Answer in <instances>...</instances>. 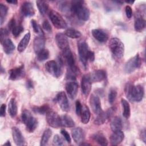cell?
I'll use <instances>...</instances> for the list:
<instances>
[{
	"label": "cell",
	"instance_id": "22",
	"mask_svg": "<svg viewBox=\"0 0 146 146\" xmlns=\"http://www.w3.org/2000/svg\"><path fill=\"white\" fill-rule=\"evenodd\" d=\"M92 34L94 38L100 43H104L108 39L107 33L102 29H94L92 30Z\"/></svg>",
	"mask_w": 146,
	"mask_h": 146
},
{
	"label": "cell",
	"instance_id": "47",
	"mask_svg": "<svg viewBox=\"0 0 146 146\" xmlns=\"http://www.w3.org/2000/svg\"><path fill=\"white\" fill-rule=\"evenodd\" d=\"M60 133L63 135V136L64 137V139H66L67 142L70 143L71 139V137H70L69 133L67 132V131H66L65 129H62L60 131Z\"/></svg>",
	"mask_w": 146,
	"mask_h": 146
},
{
	"label": "cell",
	"instance_id": "25",
	"mask_svg": "<svg viewBox=\"0 0 146 146\" xmlns=\"http://www.w3.org/2000/svg\"><path fill=\"white\" fill-rule=\"evenodd\" d=\"M45 46V39L42 36H36L34 39L33 48L35 53L38 54L39 51L44 49Z\"/></svg>",
	"mask_w": 146,
	"mask_h": 146
},
{
	"label": "cell",
	"instance_id": "20",
	"mask_svg": "<svg viewBox=\"0 0 146 146\" xmlns=\"http://www.w3.org/2000/svg\"><path fill=\"white\" fill-rule=\"evenodd\" d=\"M12 135L14 143L17 145H23L25 144V140L19 129L16 127H12Z\"/></svg>",
	"mask_w": 146,
	"mask_h": 146
},
{
	"label": "cell",
	"instance_id": "54",
	"mask_svg": "<svg viewBox=\"0 0 146 146\" xmlns=\"http://www.w3.org/2000/svg\"><path fill=\"white\" fill-rule=\"evenodd\" d=\"M6 2L9 3H12L13 5H15L18 3V1L16 0H13V1H6Z\"/></svg>",
	"mask_w": 146,
	"mask_h": 146
},
{
	"label": "cell",
	"instance_id": "12",
	"mask_svg": "<svg viewBox=\"0 0 146 146\" xmlns=\"http://www.w3.org/2000/svg\"><path fill=\"white\" fill-rule=\"evenodd\" d=\"M55 100L62 111L68 112L70 110L69 102L66 94L64 91H60L58 92L56 96Z\"/></svg>",
	"mask_w": 146,
	"mask_h": 146
},
{
	"label": "cell",
	"instance_id": "52",
	"mask_svg": "<svg viewBox=\"0 0 146 146\" xmlns=\"http://www.w3.org/2000/svg\"><path fill=\"white\" fill-rule=\"evenodd\" d=\"M140 136H141V139L143 140V141L145 143L146 142L145 141H146V135H145V130L144 129L141 131V132L140 133Z\"/></svg>",
	"mask_w": 146,
	"mask_h": 146
},
{
	"label": "cell",
	"instance_id": "1",
	"mask_svg": "<svg viewBox=\"0 0 146 146\" xmlns=\"http://www.w3.org/2000/svg\"><path fill=\"white\" fill-rule=\"evenodd\" d=\"M124 91L126 97L131 102L141 101L144 95V90L141 85L134 86L129 82L126 84Z\"/></svg>",
	"mask_w": 146,
	"mask_h": 146
},
{
	"label": "cell",
	"instance_id": "8",
	"mask_svg": "<svg viewBox=\"0 0 146 146\" xmlns=\"http://www.w3.org/2000/svg\"><path fill=\"white\" fill-rule=\"evenodd\" d=\"M61 64L62 60L60 64L58 63L56 61L53 60H49L45 64V69L50 74L56 78H58L59 76H60L62 72L60 66Z\"/></svg>",
	"mask_w": 146,
	"mask_h": 146
},
{
	"label": "cell",
	"instance_id": "51",
	"mask_svg": "<svg viewBox=\"0 0 146 146\" xmlns=\"http://www.w3.org/2000/svg\"><path fill=\"white\" fill-rule=\"evenodd\" d=\"M95 59V54L94 52L92 51H89L88 54V60H90V62H94Z\"/></svg>",
	"mask_w": 146,
	"mask_h": 146
},
{
	"label": "cell",
	"instance_id": "46",
	"mask_svg": "<svg viewBox=\"0 0 146 146\" xmlns=\"http://www.w3.org/2000/svg\"><path fill=\"white\" fill-rule=\"evenodd\" d=\"M42 27L47 31H51V30H52V27H51V25L50 24L49 22L47 20H45L43 22V23H42Z\"/></svg>",
	"mask_w": 146,
	"mask_h": 146
},
{
	"label": "cell",
	"instance_id": "30",
	"mask_svg": "<svg viewBox=\"0 0 146 146\" xmlns=\"http://www.w3.org/2000/svg\"><path fill=\"white\" fill-rule=\"evenodd\" d=\"M61 125L63 127L72 128L75 127V122L73 119L68 115H63L60 116Z\"/></svg>",
	"mask_w": 146,
	"mask_h": 146
},
{
	"label": "cell",
	"instance_id": "36",
	"mask_svg": "<svg viewBox=\"0 0 146 146\" xmlns=\"http://www.w3.org/2000/svg\"><path fill=\"white\" fill-rule=\"evenodd\" d=\"M50 110V108L48 104H43L41 106H35L33 107V111L36 113L44 115Z\"/></svg>",
	"mask_w": 146,
	"mask_h": 146
},
{
	"label": "cell",
	"instance_id": "35",
	"mask_svg": "<svg viewBox=\"0 0 146 146\" xmlns=\"http://www.w3.org/2000/svg\"><path fill=\"white\" fill-rule=\"evenodd\" d=\"M36 3L40 13L42 15L46 14L48 10V3L46 2L43 1H37Z\"/></svg>",
	"mask_w": 146,
	"mask_h": 146
},
{
	"label": "cell",
	"instance_id": "9",
	"mask_svg": "<svg viewBox=\"0 0 146 146\" xmlns=\"http://www.w3.org/2000/svg\"><path fill=\"white\" fill-rule=\"evenodd\" d=\"M46 120L48 124L52 128H58L62 126L60 116L52 110H50L46 113Z\"/></svg>",
	"mask_w": 146,
	"mask_h": 146
},
{
	"label": "cell",
	"instance_id": "29",
	"mask_svg": "<svg viewBox=\"0 0 146 146\" xmlns=\"http://www.w3.org/2000/svg\"><path fill=\"white\" fill-rule=\"evenodd\" d=\"M2 44L4 52L7 54H11L15 48L14 44L9 38H6Z\"/></svg>",
	"mask_w": 146,
	"mask_h": 146
},
{
	"label": "cell",
	"instance_id": "34",
	"mask_svg": "<svg viewBox=\"0 0 146 146\" xmlns=\"http://www.w3.org/2000/svg\"><path fill=\"white\" fill-rule=\"evenodd\" d=\"M64 34L66 36L72 38V39H76L78 38L81 36L82 34L81 33L74 29H68L65 31Z\"/></svg>",
	"mask_w": 146,
	"mask_h": 146
},
{
	"label": "cell",
	"instance_id": "48",
	"mask_svg": "<svg viewBox=\"0 0 146 146\" xmlns=\"http://www.w3.org/2000/svg\"><path fill=\"white\" fill-rule=\"evenodd\" d=\"M125 12L126 16L128 18H131L132 16V10L131 6L129 5H127L125 7Z\"/></svg>",
	"mask_w": 146,
	"mask_h": 146
},
{
	"label": "cell",
	"instance_id": "55",
	"mask_svg": "<svg viewBox=\"0 0 146 146\" xmlns=\"http://www.w3.org/2000/svg\"><path fill=\"white\" fill-rule=\"evenodd\" d=\"M11 145V144L10 141H7L6 143H5L3 144V145H7V146H10Z\"/></svg>",
	"mask_w": 146,
	"mask_h": 146
},
{
	"label": "cell",
	"instance_id": "6",
	"mask_svg": "<svg viewBox=\"0 0 146 146\" xmlns=\"http://www.w3.org/2000/svg\"><path fill=\"white\" fill-rule=\"evenodd\" d=\"M48 16L52 23L56 29H63L67 27L66 22L57 11L53 10H51L49 12Z\"/></svg>",
	"mask_w": 146,
	"mask_h": 146
},
{
	"label": "cell",
	"instance_id": "32",
	"mask_svg": "<svg viewBox=\"0 0 146 146\" xmlns=\"http://www.w3.org/2000/svg\"><path fill=\"white\" fill-rule=\"evenodd\" d=\"M18 108L17 102L15 99L12 98L10 99L8 106V112L11 117H15L17 114Z\"/></svg>",
	"mask_w": 146,
	"mask_h": 146
},
{
	"label": "cell",
	"instance_id": "28",
	"mask_svg": "<svg viewBox=\"0 0 146 146\" xmlns=\"http://www.w3.org/2000/svg\"><path fill=\"white\" fill-rule=\"evenodd\" d=\"M92 138L94 141L100 145L105 146L108 145V141L105 136L102 132H99L94 134L92 136Z\"/></svg>",
	"mask_w": 146,
	"mask_h": 146
},
{
	"label": "cell",
	"instance_id": "7",
	"mask_svg": "<svg viewBox=\"0 0 146 146\" xmlns=\"http://www.w3.org/2000/svg\"><path fill=\"white\" fill-rule=\"evenodd\" d=\"M145 8L136 11L135 17L134 27L136 31L141 32L145 27V20L144 18Z\"/></svg>",
	"mask_w": 146,
	"mask_h": 146
},
{
	"label": "cell",
	"instance_id": "17",
	"mask_svg": "<svg viewBox=\"0 0 146 146\" xmlns=\"http://www.w3.org/2000/svg\"><path fill=\"white\" fill-rule=\"evenodd\" d=\"M91 82H99L104 80L107 77L105 71L103 70H96L88 74Z\"/></svg>",
	"mask_w": 146,
	"mask_h": 146
},
{
	"label": "cell",
	"instance_id": "49",
	"mask_svg": "<svg viewBox=\"0 0 146 146\" xmlns=\"http://www.w3.org/2000/svg\"><path fill=\"white\" fill-rule=\"evenodd\" d=\"M8 29L9 31H11L13 30V29L16 26L15 24V20L14 18H13L8 23Z\"/></svg>",
	"mask_w": 146,
	"mask_h": 146
},
{
	"label": "cell",
	"instance_id": "2",
	"mask_svg": "<svg viewBox=\"0 0 146 146\" xmlns=\"http://www.w3.org/2000/svg\"><path fill=\"white\" fill-rule=\"evenodd\" d=\"M83 1H73L71 2L70 10L79 19L86 21L90 18V10L84 5Z\"/></svg>",
	"mask_w": 146,
	"mask_h": 146
},
{
	"label": "cell",
	"instance_id": "11",
	"mask_svg": "<svg viewBox=\"0 0 146 146\" xmlns=\"http://www.w3.org/2000/svg\"><path fill=\"white\" fill-rule=\"evenodd\" d=\"M116 108L114 107H112L108 108L105 112H102L99 114L98 115L97 117L95 119L94 121V124L96 125H100L103 124L105 121L111 117V116L115 112Z\"/></svg>",
	"mask_w": 146,
	"mask_h": 146
},
{
	"label": "cell",
	"instance_id": "26",
	"mask_svg": "<svg viewBox=\"0 0 146 146\" xmlns=\"http://www.w3.org/2000/svg\"><path fill=\"white\" fill-rule=\"evenodd\" d=\"M30 36H31L30 33L28 32L24 35V36L21 40V41L19 42L18 45V47H17L18 51L19 52H22L24 51L25 50L26 48V47L30 42Z\"/></svg>",
	"mask_w": 146,
	"mask_h": 146
},
{
	"label": "cell",
	"instance_id": "14",
	"mask_svg": "<svg viewBox=\"0 0 146 146\" xmlns=\"http://www.w3.org/2000/svg\"><path fill=\"white\" fill-rule=\"evenodd\" d=\"M90 104L92 111L96 115L101 113L102 111L101 102L99 98L96 95H91L90 98Z\"/></svg>",
	"mask_w": 146,
	"mask_h": 146
},
{
	"label": "cell",
	"instance_id": "40",
	"mask_svg": "<svg viewBox=\"0 0 146 146\" xmlns=\"http://www.w3.org/2000/svg\"><path fill=\"white\" fill-rule=\"evenodd\" d=\"M49 57V51L47 49H43L37 54V59L39 62H43Z\"/></svg>",
	"mask_w": 146,
	"mask_h": 146
},
{
	"label": "cell",
	"instance_id": "3",
	"mask_svg": "<svg viewBox=\"0 0 146 146\" xmlns=\"http://www.w3.org/2000/svg\"><path fill=\"white\" fill-rule=\"evenodd\" d=\"M109 48L116 58L120 59L123 56L124 45L120 39L116 37L111 38L109 42Z\"/></svg>",
	"mask_w": 146,
	"mask_h": 146
},
{
	"label": "cell",
	"instance_id": "53",
	"mask_svg": "<svg viewBox=\"0 0 146 146\" xmlns=\"http://www.w3.org/2000/svg\"><path fill=\"white\" fill-rule=\"evenodd\" d=\"M27 88H32L33 87V84L31 80H29L28 81H27Z\"/></svg>",
	"mask_w": 146,
	"mask_h": 146
},
{
	"label": "cell",
	"instance_id": "13",
	"mask_svg": "<svg viewBox=\"0 0 146 146\" xmlns=\"http://www.w3.org/2000/svg\"><path fill=\"white\" fill-rule=\"evenodd\" d=\"M25 75L24 65L22 64L21 66L13 68L9 71V79L11 80H19Z\"/></svg>",
	"mask_w": 146,
	"mask_h": 146
},
{
	"label": "cell",
	"instance_id": "16",
	"mask_svg": "<svg viewBox=\"0 0 146 146\" xmlns=\"http://www.w3.org/2000/svg\"><path fill=\"white\" fill-rule=\"evenodd\" d=\"M55 41L58 47L62 51L70 48L67 38L63 33H59L56 34L55 36Z\"/></svg>",
	"mask_w": 146,
	"mask_h": 146
},
{
	"label": "cell",
	"instance_id": "24",
	"mask_svg": "<svg viewBox=\"0 0 146 146\" xmlns=\"http://www.w3.org/2000/svg\"><path fill=\"white\" fill-rule=\"evenodd\" d=\"M63 56L67 63L69 68H72L76 66L73 54L70 48L63 50Z\"/></svg>",
	"mask_w": 146,
	"mask_h": 146
},
{
	"label": "cell",
	"instance_id": "33",
	"mask_svg": "<svg viewBox=\"0 0 146 146\" xmlns=\"http://www.w3.org/2000/svg\"><path fill=\"white\" fill-rule=\"evenodd\" d=\"M121 103L123 107V115L125 118L128 119L131 115V108L127 100L123 98L121 99Z\"/></svg>",
	"mask_w": 146,
	"mask_h": 146
},
{
	"label": "cell",
	"instance_id": "37",
	"mask_svg": "<svg viewBox=\"0 0 146 146\" xmlns=\"http://www.w3.org/2000/svg\"><path fill=\"white\" fill-rule=\"evenodd\" d=\"M52 135V131L50 129L47 128L46 129L43 133V135L42 136V138L40 140V145L41 146H44L47 144L48 143L50 137Z\"/></svg>",
	"mask_w": 146,
	"mask_h": 146
},
{
	"label": "cell",
	"instance_id": "45",
	"mask_svg": "<svg viewBox=\"0 0 146 146\" xmlns=\"http://www.w3.org/2000/svg\"><path fill=\"white\" fill-rule=\"evenodd\" d=\"M82 105L79 100H76L75 102V111L77 115L80 116L82 110Z\"/></svg>",
	"mask_w": 146,
	"mask_h": 146
},
{
	"label": "cell",
	"instance_id": "44",
	"mask_svg": "<svg viewBox=\"0 0 146 146\" xmlns=\"http://www.w3.org/2000/svg\"><path fill=\"white\" fill-rule=\"evenodd\" d=\"M9 30H7L6 29L1 28L0 30V38H1V43H3V42L6 39V37L8 35Z\"/></svg>",
	"mask_w": 146,
	"mask_h": 146
},
{
	"label": "cell",
	"instance_id": "10",
	"mask_svg": "<svg viewBox=\"0 0 146 146\" xmlns=\"http://www.w3.org/2000/svg\"><path fill=\"white\" fill-rule=\"evenodd\" d=\"M140 65L141 59L139 55L137 54L125 63L124 66V71L127 74H130L133 72L136 69L139 68Z\"/></svg>",
	"mask_w": 146,
	"mask_h": 146
},
{
	"label": "cell",
	"instance_id": "18",
	"mask_svg": "<svg viewBox=\"0 0 146 146\" xmlns=\"http://www.w3.org/2000/svg\"><path fill=\"white\" fill-rule=\"evenodd\" d=\"M21 11L22 15L27 17H32L35 14V9L34 6L30 2H24L21 5Z\"/></svg>",
	"mask_w": 146,
	"mask_h": 146
},
{
	"label": "cell",
	"instance_id": "39",
	"mask_svg": "<svg viewBox=\"0 0 146 146\" xmlns=\"http://www.w3.org/2000/svg\"><path fill=\"white\" fill-rule=\"evenodd\" d=\"M31 25H32V27H33V29L34 32L36 34H38V35H39V36H43L44 33H43L40 26L37 23V22L34 19H32L31 21Z\"/></svg>",
	"mask_w": 146,
	"mask_h": 146
},
{
	"label": "cell",
	"instance_id": "31",
	"mask_svg": "<svg viewBox=\"0 0 146 146\" xmlns=\"http://www.w3.org/2000/svg\"><path fill=\"white\" fill-rule=\"evenodd\" d=\"M80 116H81V121L82 122V123L87 124L89 122L90 117H91V113L88 107L86 105L83 106Z\"/></svg>",
	"mask_w": 146,
	"mask_h": 146
},
{
	"label": "cell",
	"instance_id": "4",
	"mask_svg": "<svg viewBox=\"0 0 146 146\" xmlns=\"http://www.w3.org/2000/svg\"><path fill=\"white\" fill-rule=\"evenodd\" d=\"M21 118L22 121L26 125V130L29 132H34L37 128L38 121L36 118L31 115L29 111L26 110H23L22 113Z\"/></svg>",
	"mask_w": 146,
	"mask_h": 146
},
{
	"label": "cell",
	"instance_id": "43",
	"mask_svg": "<svg viewBox=\"0 0 146 146\" xmlns=\"http://www.w3.org/2000/svg\"><path fill=\"white\" fill-rule=\"evenodd\" d=\"M52 142L53 144L55 145H62L63 144L62 139L58 135H56L54 136Z\"/></svg>",
	"mask_w": 146,
	"mask_h": 146
},
{
	"label": "cell",
	"instance_id": "5",
	"mask_svg": "<svg viewBox=\"0 0 146 146\" xmlns=\"http://www.w3.org/2000/svg\"><path fill=\"white\" fill-rule=\"evenodd\" d=\"M78 53L81 63L86 68L88 64V54L90 51L87 43L84 40H80L78 43Z\"/></svg>",
	"mask_w": 146,
	"mask_h": 146
},
{
	"label": "cell",
	"instance_id": "50",
	"mask_svg": "<svg viewBox=\"0 0 146 146\" xmlns=\"http://www.w3.org/2000/svg\"><path fill=\"white\" fill-rule=\"evenodd\" d=\"M6 106L5 104H2L0 107V116L1 117H5L6 115Z\"/></svg>",
	"mask_w": 146,
	"mask_h": 146
},
{
	"label": "cell",
	"instance_id": "21",
	"mask_svg": "<svg viewBox=\"0 0 146 146\" xmlns=\"http://www.w3.org/2000/svg\"><path fill=\"white\" fill-rule=\"evenodd\" d=\"M71 135H72V137L73 138L74 141L76 143L80 144V143L83 142L84 140L85 135H84V131L80 127L74 128L72 130Z\"/></svg>",
	"mask_w": 146,
	"mask_h": 146
},
{
	"label": "cell",
	"instance_id": "42",
	"mask_svg": "<svg viewBox=\"0 0 146 146\" xmlns=\"http://www.w3.org/2000/svg\"><path fill=\"white\" fill-rule=\"evenodd\" d=\"M117 97V91L115 89H111L108 94V102L110 104H113Z\"/></svg>",
	"mask_w": 146,
	"mask_h": 146
},
{
	"label": "cell",
	"instance_id": "23",
	"mask_svg": "<svg viewBox=\"0 0 146 146\" xmlns=\"http://www.w3.org/2000/svg\"><path fill=\"white\" fill-rule=\"evenodd\" d=\"M124 139V134L121 130L115 131L111 135L110 143L112 145H117L120 144Z\"/></svg>",
	"mask_w": 146,
	"mask_h": 146
},
{
	"label": "cell",
	"instance_id": "56",
	"mask_svg": "<svg viewBox=\"0 0 146 146\" xmlns=\"http://www.w3.org/2000/svg\"><path fill=\"white\" fill-rule=\"evenodd\" d=\"M134 1H125V2L126 3H131V4H132V3H134Z\"/></svg>",
	"mask_w": 146,
	"mask_h": 146
},
{
	"label": "cell",
	"instance_id": "41",
	"mask_svg": "<svg viewBox=\"0 0 146 146\" xmlns=\"http://www.w3.org/2000/svg\"><path fill=\"white\" fill-rule=\"evenodd\" d=\"M24 29H23V27L22 26V25H16L13 29V30H11V32H12V34L13 35L17 37L18 36H19L23 31Z\"/></svg>",
	"mask_w": 146,
	"mask_h": 146
},
{
	"label": "cell",
	"instance_id": "38",
	"mask_svg": "<svg viewBox=\"0 0 146 146\" xmlns=\"http://www.w3.org/2000/svg\"><path fill=\"white\" fill-rule=\"evenodd\" d=\"M7 10L8 8L6 5L2 3L0 4V22L1 25L3 24L5 20L7 13Z\"/></svg>",
	"mask_w": 146,
	"mask_h": 146
},
{
	"label": "cell",
	"instance_id": "15",
	"mask_svg": "<svg viewBox=\"0 0 146 146\" xmlns=\"http://www.w3.org/2000/svg\"><path fill=\"white\" fill-rule=\"evenodd\" d=\"M91 81L88 74H85L81 80V88L83 94L87 96L89 95L91 90Z\"/></svg>",
	"mask_w": 146,
	"mask_h": 146
},
{
	"label": "cell",
	"instance_id": "19",
	"mask_svg": "<svg viewBox=\"0 0 146 146\" xmlns=\"http://www.w3.org/2000/svg\"><path fill=\"white\" fill-rule=\"evenodd\" d=\"M66 90L70 98L74 99L78 93V84L74 80L68 82L66 84Z\"/></svg>",
	"mask_w": 146,
	"mask_h": 146
},
{
	"label": "cell",
	"instance_id": "27",
	"mask_svg": "<svg viewBox=\"0 0 146 146\" xmlns=\"http://www.w3.org/2000/svg\"><path fill=\"white\" fill-rule=\"evenodd\" d=\"M110 127L113 132L121 130L123 127L121 119L118 116L113 117L111 120Z\"/></svg>",
	"mask_w": 146,
	"mask_h": 146
}]
</instances>
